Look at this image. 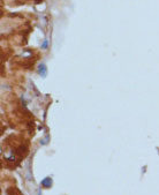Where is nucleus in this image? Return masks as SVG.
Segmentation results:
<instances>
[{
	"mask_svg": "<svg viewBox=\"0 0 159 195\" xmlns=\"http://www.w3.org/2000/svg\"><path fill=\"white\" fill-rule=\"evenodd\" d=\"M38 73H39V75H40L42 78H45V76H46V74H47V68H46L45 64H40V65H39Z\"/></svg>",
	"mask_w": 159,
	"mask_h": 195,
	"instance_id": "obj_1",
	"label": "nucleus"
},
{
	"mask_svg": "<svg viewBox=\"0 0 159 195\" xmlns=\"http://www.w3.org/2000/svg\"><path fill=\"white\" fill-rule=\"evenodd\" d=\"M42 186L44 188H50L52 186V179L51 178H45L44 180H42Z\"/></svg>",
	"mask_w": 159,
	"mask_h": 195,
	"instance_id": "obj_2",
	"label": "nucleus"
},
{
	"mask_svg": "<svg viewBox=\"0 0 159 195\" xmlns=\"http://www.w3.org/2000/svg\"><path fill=\"white\" fill-rule=\"evenodd\" d=\"M47 44H49V42H47V41H45V42L42 44V49H46V47H47Z\"/></svg>",
	"mask_w": 159,
	"mask_h": 195,
	"instance_id": "obj_3",
	"label": "nucleus"
}]
</instances>
